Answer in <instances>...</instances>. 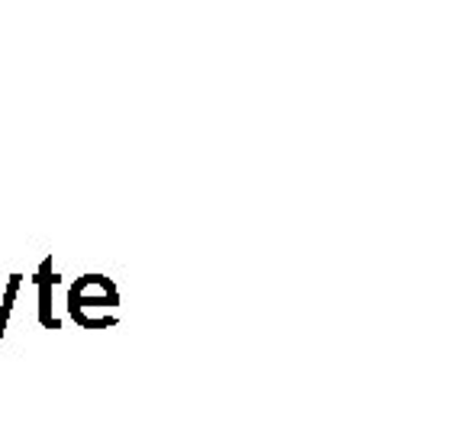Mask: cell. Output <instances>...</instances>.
<instances>
[{
	"mask_svg": "<svg viewBox=\"0 0 464 435\" xmlns=\"http://www.w3.org/2000/svg\"><path fill=\"white\" fill-rule=\"evenodd\" d=\"M84 306H116V287L101 275H87L68 290V316L84 326Z\"/></svg>",
	"mask_w": 464,
	"mask_h": 435,
	"instance_id": "obj_1",
	"label": "cell"
},
{
	"mask_svg": "<svg viewBox=\"0 0 464 435\" xmlns=\"http://www.w3.org/2000/svg\"><path fill=\"white\" fill-rule=\"evenodd\" d=\"M58 284V275L52 271V258H45L36 271V287H39V323L45 329H62V319L52 313V287Z\"/></svg>",
	"mask_w": 464,
	"mask_h": 435,
	"instance_id": "obj_2",
	"label": "cell"
},
{
	"mask_svg": "<svg viewBox=\"0 0 464 435\" xmlns=\"http://www.w3.org/2000/svg\"><path fill=\"white\" fill-rule=\"evenodd\" d=\"M20 284H23V275H10L7 277V287H4V304H0V339H4V333H7L10 313H14L16 297H20Z\"/></svg>",
	"mask_w": 464,
	"mask_h": 435,
	"instance_id": "obj_3",
	"label": "cell"
}]
</instances>
